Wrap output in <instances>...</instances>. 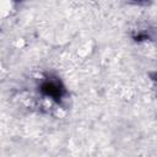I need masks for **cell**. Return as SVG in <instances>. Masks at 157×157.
Here are the masks:
<instances>
[{
	"mask_svg": "<svg viewBox=\"0 0 157 157\" xmlns=\"http://www.w3.org/2000/svg\"><path fill=\"white\" fill-rule=\"evenodd\" d=\"M42 91H43L47 96H50V97H53V98H59V97L61 96V88H60L58 85L53 83V82H47V83H44V85L42 86Z\"/></svg>",
	"mask_w": 157,
	"mask_h": 157,
	"instance_id": "6da1fadb",
	"label": "cell"
}]
</instances>
